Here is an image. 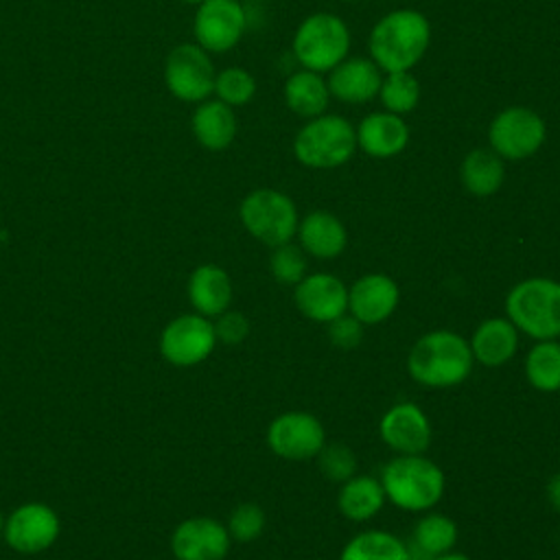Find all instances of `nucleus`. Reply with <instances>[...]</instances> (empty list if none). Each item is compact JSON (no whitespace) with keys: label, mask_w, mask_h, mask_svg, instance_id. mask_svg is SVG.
Segmentation results:
<instances>
[{"label":"nucleus","mask_w":560,"mask_h":560,"mask_svg":"<svg viewBox=\"0 0 560 560\" xmlns=\"http://www.w3.org/2000/svg\"><path fill=\"white\" fill-rule=\"evenodd\" d=\"M459 177L470 195L490 197L503 184V160L492 149H472L459 166Z\"/></svg>","instance_id":"393cba45"},{"label":"nucleus","mask_w":560,"mask_h":560,"mask_svg":"<svg viewBox=\"0 0 560 560\" xmlns=\"http://www.w3.org/2000/svg\"><path fill=\"white\" fill-rule=\"evenodd\" d=\"M385 490L378 479L370 475H354L343 481L337 505L341 514L350 521H368L372 518L385 503Z\"/></svg>","instance_id":"a878e982"},{"label":"nucleus","mask_w":560,"mask_h":560,"mask_svg":"<svg viewBox=\"0 0 560 560\" xmlns=\"http://www.w3.org/2000/svg\"><path fill=\"white\" fill-rule=\"evenodd\" d=\"M378 96L387 112L400 116L416 109L420 101V83L409 70L387 72V77L381 83Z\"/></svg>","instance_id":"c756f323"},{"label":"nucleus","mask_w":560,"mask_h":560,"mask_svg":"<svg viewBox=\"0 0 560 560\" xmlns=\"http://www.w3.org/2000/svg\"><path fill=\"white\" fill-rule=\"evenodd\" d=\"M214 94L230 107L247 105L256 94V81L245 68H225L214 77Z\"/></svg>","instance_id":"7c9ffc66"},{"label":"nucleus","mask_w":560,"mask_h":560,"mask_svg":"<svg viewBox=\"0 0 560 560\" xmlns=\"http://www.w3.org/2000/svg\"><path fill=\"white\" fill-rule=\"evenodd\" d=\"M317 464H319L322 475L337 483L348 481L357 472V457H354L352 448L346 444H339V442L324 444L322 451L317 453Z\"/></svg>","instance_id":"473e14b6"},{"label":"nucleus","mask_w":560,"mask_h":560,"mask_svg":"<svg viewBox=\"0 0 560 560\" xmlns=\"http://www.w3.org/2000/svg\"><path fill=\"white\" fill-rule=\"evenodd\" d=\"M339 560H407V547L389 532L368 529L343 547Z\"/></svg>","instance_id":"bb28decb"},{"label":"nucleus","mask_w":560,"mask_h":560,"mask_svg":"<svg viewBox=\"0 0 560 560\" xmlns=\"http://www.w3.org/2000/svg\"><path fill=\"white\" fill-rule=\"evenodd\" d=\"M328 83L319 72L298 70L284 83V103L293 114L302 118L322 116L328 107Z\"/></svg>","instance_id":"b1692460"},{"label":"nucleus","mask_w":560,"mask_h":560,"mask_svg":"<svg viewBox=\"0 0 560 560\" xmlns=\"http://www.w3.org/2000/svg\"><path fill=\"white\" fill-rule=\"evenodd\" d=\"M298 238H300V247L315 256V258H337L343 249H346V228L343 223L326 212V210H315L308 212L300 223H298Z\"/></svg>","instance_id":"aec40b11"},{"label":"nucleus","mask_w":560,"mask_h":560,"mask_svg":"<svg viewBox=\"0 0 560 560\" xmlns=\"http://www.w3.org/2000/svg\"><path fill=\"white\" fill-rule=\"evenodd\" d=\"M217 343L214 326L203 315H182L166 324L160 337L162 357L173 365L201 363Z\"/></svg>","instance_id":"9b49d317"},{"label":"nucleus","mask_w":560,"mask_h":560,"mask_svg":"<svg viewBox=\"0 0 560 560\" xmlns=\"http://www.w3.org/2000/svg\"><path fill=\"white\" fill-rule=\"evenodd\" d=\"M171 549L177 560H223L230 549V534L219 521L195 516L177 525Z\"/></svg>","instance_id":"2eb2a0df"},{"label":"nucleus","mask_w":560,"mask_h":560,"mask_svg":"<svg viewBox=\"0 0 560 560\" xmlns=\"http://www.w3.org/2000/svg\"><path fill=\"white\" fill-rule=\"evenodd\" d=\"M525 376L538 392L560 389V343L553 339L538 341L525 359Z\"/></svg>","instance_id":"cd10ccee"},{"label":"nucleus","mask_w":560,"mask_h":560,"mask_svg":"<svg viewBox=\"0 0 560 560\" xmlns=\"http://www.w3.org/2000/svg\"><path fill=\"white\" fill-rule=\"evenodd\" d=\"M444 483L442 468L422 455H398L385 464L381 475L385 497L409 512L433 508L444 494Z\"/></svg>","instance_id":"7ed1b4c3"},{"label":"nucleus","mask_w":560,"mask_h":560,"mask_svg":"<svg viewBox=\"0 0 560 560\" xmlns=\"http://www.w3.org/2000/svg\"><path fill=\"white\" fill-rule=\"evenodd\" d=\"M398 304V284L385 273H368L348 289L350 315L361 324L385 322Z\"/></svg>","instance_id":"f3484780"},{"label":"nucleus","mask_w":560,"mask_h":560,"mask_svg":"<svg viewBox=\"0 0 560 560\" xmlns=\"http://www.w3.org/2000/svg\"><path fill=\"white\" fill-rule=\"evenodd\" d=\"M247 26L245 9L238 0H203L197 4L192 31L197 44L208 52L234 48Z\"/></svg>","instance_id":"9d476101"},{"label":"nucleus","mask_w":560,"mask_h":560,"mask_svg":"<svg viewBox=\"0 0 560 560\" xmlns=\"http://www.w3.org/2000/svg\"><path fill=\"white\" fill-rule=\"evenodd\" d=\"M245 230L269 247L289 243L298 232L295 203L280 190L258 188L249 192L238 208Z\"/></svg>","instance_id":"0eeeda50"},{"label":"nucleus","mask_w":560,"mask_h":560,"mask_svg":"<svg viewBox=\"0 0 560 560\" xmlns=\"http://www.w3.org/2000/svg\"><path fill=\"white\" fill-rule=\"evenodd\" d=\"M188 298L199 315H221L232 302L230 276L219 265L197 267L188 280Z\"/></svg>","instance_id":"5701e85b"},{"label":"nucleus","mask_w":560,"mask_h":560,"mask_svg":"<svg viewBox=\"0 0 560 560\" xmlns=\"http://www.w3.org/2000/svg\"><path fill=\"white\" fill-rule=\"evenodd\" d=\"M293 300L302 315L313 322L328 324L346 313L348 289L337 276L311 273L295 284Z\"/></svg>","instance_id":"dca6fc26"},{"label":"nucleus","mask_w":560,"mask_h":560,"mask_svg":"<svg viewBox=\"0 0 560 560\" xmlns=\"http://www.w3.org/2000/svg\"><path fill=\"white\" fill-rule=\"evenodd\" d=\"M547 499L560 512V472L547 481Z\"/></svg>","instance_id":"e433bc0d"},{"label":"nucleus","mask_w":560,"mask_h":560,"mask_svg":"<svg viewBox=\"0 0 560 560\" xmlns=\"http://www.w3.org/2000/svg\"><path fill=\"white\" fill-rule=\"evenodd\" d=\"M328 337L337 348H357L363 339V324L352 315H339L337 319L328 322Z\"/></svg>","instance_id":"f704fd0d"},{"label":"nucleus","mask_w":560,"mask_h":560,"mask_svg":"<svg viewBox=\"0 0 560 560\" xmlns=\"http://www.w3.org/2000/svg\"><path fill=\"white\" fill-rule=\"evenodd\" d=\"M409 142L407 122L392 112L368 114L357 129V147L370 158H394Z\"/></svg>","instance_id":"6ab92c4d"},{"label":"nucleus","mask_w":560,"mask_h":560,"mask_svg":"<svg viewBox=\"0 0 560 560\" xmlns=\"http://www.w3.org/2000/svg\"><path fill=\"white\" fill-rule=\"evenodd\" d=\"M357 151V129L337 114L311 118L293 140V153L308 168H335Z\"/></svg>","instance_id":"39448f33"},{"label":"nucleus","mask_w":560,"mask_h":560,"mask_svg":"<svg viewBox=\"0 0 560 560\" xmlns=\"http://www.w3.org/2000/svg\"><path fill=\"white\" fill-rule=\"evenodd\" d=\"M2 534L15 551L37 553L57 540L59 518L44 503H26L7 518Z\"/></svg>","instance_id":"ddd939ff"},{"label":"nucleus","mask_w":560,"mask_h":560,"mask_svg":"<svg viewBox=\"0 0 560 560\" xmlns=\"http://www.w3.org/2000/svg\"><path fill=\"white\" fill-rule=\"evenodd\" d=\"M184 2H186V4H201L203 0H184Z\"/></svg>","instance_id":"ea45409f"},{"label":"nucleus","mask_w":560,"mask_h":560,"mask_svg":"<svg viewBox=\"0 0 560 560\" xmlns=\"http://www.w3.org/2000/svg\"><path fill=\"white\" fill-rule=\"evenodd\" d=\"M328 92L343 103H368L372 101L383 83L381 68L372 59L352 57L337 63L328 74Z\"/></svg>","instance_id":"a211bd4d"},{"label":"nucleus","mask_w":560,"mask_h":560,"mask_svg":"<svg viewBox=\"0 0 560 560\" xmlns=\"http://www.w3.org/2000/svg\"><path fill=\"white\" fill-rule=\"evenodd\" d=\"M214 326V335H217V341H223L228 346H236L241 343L247 332H249V322L243 313L238 311H223L217 319Z\"/></svg>","instance_id":"c9c22d12"},{"label":"nucleus","mask_w":560,"mask_h":560,"mask_svg":"<svg viewBox=\"0 0 560 560\" xmlns=\"http://www.w3.org/2000/svg\"><path fill=\"white\" fill-rule=\"evenodd\" d=\"M411 540L438 558L457 542V525L444 514H427L413 525Z\"/></svg>","instance_id":"c85d7f7f"},{"label":"nucleus","mask_w":560,"mask_h":560,"mask_svg":"<svg viewBox=\"0 0 560 560\" xmlns=\"http://www.w3.org/2000/svg\"><path fill=\"white\" fill-rule=\"evenodd\" d=\"M505 311L516 330L538 341L560 337V282L551 278L518 282L505 298Z\"/></svg>","instance_id":"20e7f679"},{"label":"nucleus","mask_w":560,"mask_h":560,"mask_svg":"<svg viewBox=\"0 0 560 560\" xmlns=\"http://www.w3.org/2000/svg\"><path fill=\"white\" fill-rule=\"evenodd\" d=\"M383 442L400 455H422L431 442V424L413 402H398L381 418Z\"/></svg>","instance_id":"4468645a"},{"label":"nucleus","mask_w":560,"mask_h":560,"mask_svg":"<svg viewBox=\"0 0 560 560\" xmlns=\"http://www.w3.org/2000/svg\"><path fill=\"white\" fill-rule=\"evenodd\" d=\"M269 269L280 284H298L306 276L304 249L293 245L291 241L273 247V254L269 258Z\"/></svg>","instance_id":"2f4dec72"},{"label":"nucleus","mask_w":560,"mask_h":560,"mask_svg":"<svg viewBox=\"0 0 560 560\" xmlns=\"http://www.w3.org/2000/svg\"><path fill=\"white\" fill-rule=\"evenodd\" d=\"M2 529H4V523H2V516H0V534H2Z\"/></svg>","instance_id":"a19ab883"},{"label":"nucleus","mask_w":560,"mask_h":560,"mask_svg":"<svg viewBox=\"0 0 560 560\" xmlns=\"http://www.w3.org/2000/svg\"><path fill=\"white\" fill-rule=\"evenodd\" d=\"M472 361L470 343L464 337L451 330H433L413 343L407 370L413 381L427 387H453L466 381Z\"/></svg>","instance_id":"f03ea898"},{"label":"nucleus","mask_w":560,"mask_h":560,"mask_svg":"<svg viewBox=\"0 0 560 560\" xmlns=\"http://www.w3.org/2000/svg\"><path fill=\"white\" fill-rule=\"evenodd\" d=\"M518 348V330L505 317H490L481 322L470 339L472 359L488 368L508 363Z\"/></svg>","instance_id":"412c9836"},{"label":"nucleus","mask_w":560,"mask_h":560,"mask_svg":"<svg viewBox=\"0 0 560 560\" xmlns=\"http://www.w3.org/2000/svg\"><path fill=\"white\" fill-rule=\"evenodd\" d=\"M435 560H470V558H466L464 553H453V551H446V553L438 556Z\"/></svg>","instance_id":"58836bf2"},{"label":"nucleus","mask_w":560,"mask_h":560,"mask_svg":"<svg viewBox=\"0 0 560 560\" xmlns=\"http://www.w3.org/2000/svg\"><path fill=\"white\" fill-rule=\"evenodd\" d=\"M350 50V31L335 13L308 15L293 35V52L304 70L330 72Z\"/></svg>","instance_id":"423d86ee"},{"label":"nucleus","mask_w":560,"mask_h":560,"mask_svg":"<svg viewBox=\"0 0 560 560\" xmlns=\"http://www.w3.org/2000/svg\"><path fill=\"white\" fill-rule=\"evenodd\" d=\"M197 142L210 151L228 149L236 138V116L230 105L217 101H201L190 118Z\"/></svg>","instance_id":"4be33fe9"},{"label":"nucleus","mask_w":560,"mask_h":560,"mask_svg":"<svg viewBox=\"0 0 560 560\" xmlns=\"http://www.w3.org/2000/svg\"><path fill=\"white\" fill-rule=\"evenodd\" d=\"M405 547H407V560H435L429 551H424L422 547H418L411 538L405 542Z\"/></svg>","instance_id":"4c0bfd02"},{"label":"nucleus","mask_w":560,"mask_h":560,"mask_svg":"<svg viewBox=\"0 0 560 560\" xmlns=\"http://www.w3.org/2000/svg\"><path fill=\"white\" fill-rule=\"evenodd\" d=\"M265 529V512L256 503H243L230 514L228 534L241 542L258 538Z\"/></svg>","instance_id":"72a5a7b5"},{"label":"nucleus","mask_w":560,"mask_h":560,"mask_svg":"<svg viewBox=\"0 0 560 560\" xmlns=\"http://www.w3.org/2000/svg\"><path fill=\"white\" fill-rule=\"evenodd\" d=\"M547 136L545 120L529 107H508L494 116L488 129L490 149L501 160H525L534 155Z\"/></svg>","instance_id":"6e6552de"},{"label":"nucleus","mask_w":560,"mask_h":560,"mask_svg":"<svg viewBox=\"0 0 560 560\" xmlns=\"http://www.w3.org/2000/svg\"><path fill=\"white\" fill-rule=\"evenodd\" d=\"M214 66L199 44L175 46L164 63L168 92L186 103H201L214 92Z\"/></svg>","instance_id":"1a4fd4ad"},{"label":"nucleus","mask_w":560,"mask_h":560,"mask_svg":"<svg viewBox=\"0 0 560 560\" xmlns=\"http://www.w3.org/2000/svg\"><path fill=\"white\" fill-rule=\"evenodd\" d=\"M269 448L284 459L315 457L326 444L322 422L306 411H289L278 416L267 429Z\"/></svg>","instance_id":"f8f14e48"},{"label":"nucleus","mask_w":560,"mask_h":560,"mask_svg":"<svg viewBox=\"0 0 560 560\" xmlns=\"http://www.w3.org/2000/svg\"><path fill=\"white\" fill-rule=\"evenodd\" d=\"M431 42L429 20L416 9H396L383 15L370 33L372 61L385 72L413 68Z\"/></svg>","instance_id":"f257e3e1"},{"label":"nucleus","mask_w":560,"mask_h":560,"mask_svg":"<svg viewBox=\"0 0 560 560\" xmlns=\"http://www.w3.org/2000/svg\"><path fill=\"white\" fill-rule=\"evenodd\" d=\"M238 2H241V0H238Z\"/></svg>","instance_id":"79ce46f5"}]
</instances>
